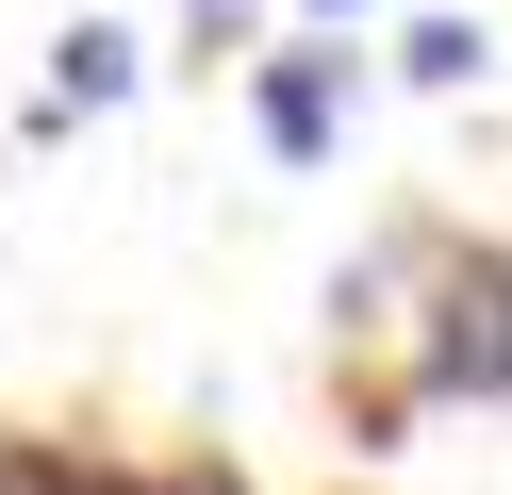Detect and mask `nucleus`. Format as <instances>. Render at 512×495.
<instances>
[{"instance_id":"f257e3e1","label":"nucleus","mask_w":512,"mask_h":495,"mask_svg":"<svg viewBox=\"0 0 512 495\" xmlns=\"http://www.w3.org/2000/svg\"><path fill=\"white\" fill-rule=\"evenodd\" d=\"M397 380L413 396H446V413H479L496 396L512 413V248H479V231H430L413 248V314H397Z\"/></svg>"},{"instance_id":"f03ea898","label":"nucleus","mask_w":512,"mask_h":495,"mask_svg":"<svg viewBox=\"0 0 512 495\" xmlns=\"http://www.w3.org/2000/svg\"><path fill=\"white\" fill-rule=\"evenodd\" d=\"M347 99H364V66L331 50V17L281 33V50H248V132H265L281 165H331L347 149Z\"/></svg>"},{"instance_id":"7ed1b4c3","label":"nucleus","mask_w":512,"mask_h":495,"mask_svg":"<svg viewBox=\"0 0 512 495\" xmlns=\"http://www.w3.org/2000/svg\"><path fill=\"white\" fill-rule=\"evenodd\" d=\"M100 99H133V33L67 17V33H50V116H100Z\"/></svg>"},{"instance_id":"20e7f679","label":"nucleus","mask_w":512,"mask_h":495,"mask_svg":"<svg viewBox=\"0 0 512 495\" xmlns=\"http://www.w3.org/2000/svg\"><path fill=\"white\" fill-rule=\"evenodd\" d=\"M397 66H413L430 99H463L479 66H496V50H479V17H413V33H397Z\"/></svg>"},{"instance_id":"39448f33","label":"nucleus","mask_w":512,"mask_h":495,"mask_svg":"<svg viewBox=\"0 0 512 495\" xmlns=\"http://www.w3.org/2000/svg\"><path fill=\"white\" fill-rule=\"evenodd\" d=\"M83 446H50V429H0V495H67Z\"/></svg>"},{"instance_id":"423d86ee","label":"nucleus","mask_w":512,"mask_h":495,"mask_svg":"<svg viewBox=\"0 0 512 495\" xmlns=\"http://www.w3.org/2000/svg\"><path fill=\"white\" fill-rule=\"evenodd\" d=\"M182 33H199V50H248V33H265V0H182Z\"/></svg>"},{"instance_id":"0eeeda50","label":"nucleus","mask_w":512,"mask_h":495,"mask_svg":"<svg viewBox=\"0 0 512 495\" xmlns=\"http://www.w3.org/2000/svg\"><path fill=\"white\" fill-rule=\"evenodd\" d=\"M67 495H166L149 462H67Z\"/></svg>"},{"instance_id":"6e6552de","label":"nucleus","mask_w":512,"mask_h":495,"mask_svg":"<svg viewBox=\"0 0 512 495\" xmlns=\"http://www.w3.org/2000/svg\"><path fill=\"white\" fill-rule=\"evenodd\" d=\"M166 495H248V479H232V462H182V479H166Z\"/></svg>"},{"instance_id":"1a4fd4ad","label":"nucleus","mask_w":512,"mask_h":495,"mask_svg":"<svg viewBox=\"0 0 512 495\" xmlns=\"http://www.w3.org/2000/svg\"><path fill=\"white\" fill-rule=\"evenodd\" d=\"M298 17H364V0H298Z\"/></svg>"}]
</instances>
